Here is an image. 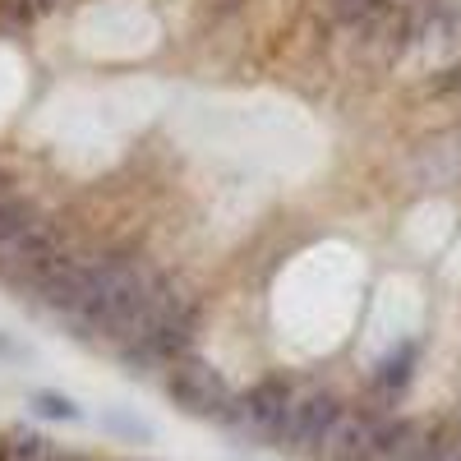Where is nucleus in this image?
Instances as JSON below:
<instances>
[{"mask_svg":"<svg viewBox=\"0 0 461 461\" xmlns=\"http://www.w3.org/2000/svg\"><path fill=\"white\" fill-rule=\"evenodd\" d=\"M341 411H346V402L332 388H300L295 402H291V415H286V429H282L277 452L295 456V461H314L323 438L332 434V425L341 420Z\"/></svg>","mask_w":461,"mask_h":461,"instance_id":"nucleus-5","label":"nucleus"},{"mask_svg":"<svg viewBox=\"0 0 461 461\" xmlns=\"http://www.w3.org/2000/svg\"><path fill=\"white\" fill-rule=\"evenodd\" d=\"M28 411L42 415V420H56V425H74V420H84L79 402L65 397V393H51V388H32L28 393Z\"/></svg>","mask_w":461,"mask_h":461,"instance_id":"nucleus-9","label":"nucleus"},{"mask_svg":"<svg viewBox=\"0 0 461 461\" xmlns=\"http://www.w3.org/2000/svg\"><path fill=\"white\" fill-rule=\"evenodd\" d=\"M295 393L300 388L286 374H263V378L249 383L245 393H236V406H230V415L221 420V429H230L236 438H245L254 447H273L277 452Z\"/></svg>","mask_w":461,"mask_h":461,"instance_id":"nucleus-2","label":"nucleus"},{"mask_svg":"<svg viewBox=\"0 0 461 461\" xmlns=\"http://www.w3.org/2000/svg\"><path fill=\"white\" fill-rule=\"evenodd\" d=\"M37 217H42V212H37V208H32L23 194H19V189H10V194H0V245L14 240L19 230H23V226H32Z\"/></svg>","mask_w":461,"mask_h":461,"instance_id":"nucleus-11","label":"nucleus"},{"mask_svg":"<svg viewBox=\"0 0 461 461\" xmlns=\"http://www.w3.org/2000/svg\"><path fill=\"white\" fill-rule=\"evenodd\" d=\"M397 411L388 406H346L341 420L332 425V434L323 438L319 456L314 461H383L393 443V429H397Z\"/></svg>","mask_w":461,"mask_h":461,"instance_id":"nucleus-3","label":"nucleus"},{"mask_svg":"<svg viewBox=\"0 0 461 461\" xmlns=\"http://www.w3.org/2000/svg\"><path fill=\"white\" fill-rule=\"evenodd\" d=\"M393 5H397V0H319V14L332 28H341V32H360L374 19H383Z\"/></svg>","mask_w":461,"mask_h":461,"instance_id":"nucleus-8","label":"nucleus"},{"mask_svg":"<svg viewBox=\"0 0 461 461\" xmlns=\"http://www.w3.org/2000/svg\"><path fill=\"white\" fill-rule=\"evenodd\" d=\"M245 5H249V0H203V10L212 19H230V14H240Z\"/></svg>","mask_w":461,"mask_h":461,"instance_id":"nucleus-13","label":"nucleus"},{"mask_svg":"<svg viewBox=\"0 0 461 461\" xmlns=\"http://www.w3.org/2000/svg\"><path fill=\"white\" fill-rule=\"evenodd\" d=\"M10 189H14V176H10L5 167H0V194H10Z\"/></svg>","mask_w":461,"mask_h":461,"instance_id":"nucleus-14","label":"nucleus"},{"mask_svg":"<svg viewBox=\"0 0 461 461\" xmlns=\"http://www.w3.org/2000/svg\"><path fill=\"white\" fill-rule=\"evenodd\" d=\"M162 388L185 415H194V420H217L221 425V420L230 415V406H236V388H230V383L199 356L176 360L162 374Z\"/></svg>","mask_w":461,"mask_h":461,"instance_id":"nucleus-4","label":"nucleus"},{"mask_svg":"<svg viewBox=\"0 0 461 461\" xmlns=\"http://www.w3.org/2000/svg\"><path fill=\"white\" fill-rule=\"evenodd\" d=\"M0 356H19V346H14L10 337H0Z\"/></svg>","mask_w":461,"mask_h":461,"instance_id":"nucleus-15","label":"nucleus"},{"mask_svg":"<svg viewBox=\"0 0 461 461\" xmlns=\"http://www.w3.org/2000/svg\"><path fill=\"white\" fill-rule=\"evenodd\" d=\"M415 365H420V341H397L393 351L369 369V393L378 397L374 406H393V402L411 388Z\"/></svg>","mask_w":461,"mask_h":461,"instance_id":"nucleus-6","label":"nucleus"},{"mask_svg":"<svg viewBox=\"0 0 461 461\" xmlns=\"http://www.w3.org/2000/svg\"><path fill=\"white\" fill-rule=\"evenodd\" d=\"M102 429L115 434V438H125V443H152V425L139 415H125V411H111L102 415Z\"/></svg>","mask_w":461,"mask_h":461,"instance_id":"nucleus-12","label":"nucleus"},{"mask_svg":"<svg viewBox=\"0 0 461 461\" xmlns=\"http://www.w3.org/2000/svg\"><path fill=\"white\" fill-rule=\"evenodd\" d=\"M199 323H203V310H199V300L185 291V295L171 304V314L158 319L139 341L121 346V351H115V360L125 365V374H167L176 360L194 356Z\"/></svg>","mask_w":461,"mask_h":461,"instance_id":"nucleus-1","label":"nucleus"},{"mask_svg":"<svg viewBox=\"0 0 461 461\" xmlns=\"http://www.w3.org/2000/svg\"><path fill=\"white\" fill-rule=\"evenodd\" d=\"M56 0H0V32H23L37 19H47Z\"/></svg>","mask_w":461,"mask_h":461,"instance_id":"nucleus-10","label":"nucleus"},{"mask_svg":"<svg viewBox=\"0 0 461 461\" xmlns=\"http://www.w3.org/2000/svg\"><path fill=\"white\" fill-rule=\"evenodd\" d=\"M69 447H60L51 434L28 429V425H10L0 434V461H65Z\"/></svg>","mask_w":461,"mask_h":461,"instance_id":"nucleus-7","label":"nucleus"}]
</instances>
